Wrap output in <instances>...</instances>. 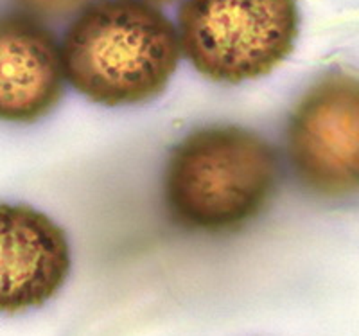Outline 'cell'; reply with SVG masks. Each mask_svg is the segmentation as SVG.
I'll list each match as a JSON object with an SVG mask.
<instances>
[{
    "label": "cell",
    "instance_id": "obj_1",
    "mask_svg": "<svg viewBox=\"0 0 359 336\" xmlns=\"http://www.w3.org/2000/svg\"><path fill=\"white\" fill-rule=\"evenodd\" d=\"M278 184L280 162L264 137L237 124H212L191 131L171 149L163 198L180 227L229 234L257 220Z\"/></svg>",
    "mask_w": 359,
    "mask_h": 336
},
{
    "label": "cell",
    "instance_id": "obj_2",
    "mask_svg": "<svg viewBox=\"0 0 359 336\" xmlns=\"http://www.w3.org/2000/svg\"><path fill=\"white\" fill-rule=\"evenodd\" d=\"M178 31L144 0L86 6L62 43L65 79L102 107H131L158 98L180 62Z\"/></svg>",
    "mask_w": 359,
    "mask_h": 336
},
{
    "label": "cell",
    "instance_id": "obj_3",
    "mask_svg": "<svg viewBox=\"0 0 359 336\" xmlns=\"http://www.w3.org/2000/svg\"><path fill=\"white\" fill-rule=\"evenodd\" d=\"M298 27L297 0H185L176 31L180 49L201 76L237 85L280 65Z\"/></svg>",
    "mask_w": 359,
    "mask_h": 336
},
{
    "label": "cell",
    "instance_id": "obj_4",
    "mask_svg": "<svg viewBox=\"0 0 359 336\" xmlns=\"http://www.w3.org/2000/svg\"><path fill=\"white\" fill-rule=\"evenodd\" d=\"M298 187L327 203L359 198V76L331 70L298 99L286 126Z\"/></svg>",
    "mask_w": 359,
    "mask_h": 336
},
{
    "label": "cell",
    "instance_id": "obj_5",
    "mask_svg": "<svg viewBox=\"0 0 359 336\" xmlns=\"http://www.w3.org/2000/svg\"><path fill=\"white\" fill-rule=\"evenodd\" d=\"M70 245L53 217L31 206L0 203V313L49 302L70 274Z\"/></svg>",
    "mask_w": 359,
    "mask_h": 336
},
{
    "label": "cell",
    "instance_id": "obj_6",
    "mask_svg": "<svg viewBox=\"0 0 359 336\" xmlns=\"http://www.w3.org/2000/svg\"><path fill=\"white\" fill-rule=\"evenodd\" d=\"M63 92L62 47L53 34L25 15L0 17V121L36 123Z\"/></svg>",
    "mask_w": 359,
    "mask_h": 336
},
{
    "label": "cell",
    "instance_id": "obj_7",
    "mask_svg": "<svg viewBox=\"0 0 359 336\" xmlns=\"http://www.w3.org/2000/svg\"><path fill=\"white\" fill-rule=\"evenodd\" d=\"M20 2L38 15L60 18L79 9L88 0H20Z\"/></svg>",
    "mask_w": 359,
    "mask_h": 336
}]
</instances>
